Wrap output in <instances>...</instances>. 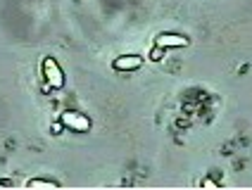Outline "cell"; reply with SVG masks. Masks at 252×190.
I'll return each instance as SVG.
<instances>
[{
	"instance_id": "cell-1",
	"label": "cell",
	"mask_w": 252,
	"mask_h": 190,
	"mask_svg": "<svg viewBox=\"0 0 252 190\" xmlns=\"http://www.w3.org/2000/svg\"><path fill=\"white\" fill-rule=\"evenodd\" d=\"M43 76H45V81L50 88H62L64 86V74H62V69L57 64L53 57H45L43 60Z\"/></svg>"
},
{
	"instance_id": "cell-2",
	"label": "cell",
	"mask_w": 252,
	"mask_h": 190,
	"mask_svg": "<svg viewBox=\"0 0 252 190\" xmlns=\"http://www.w3.org/2000/svg\"><path fill=\"white\" fill-rule=\"evenodd\" d=\"M62 124L71 128V131H76V133H84L91 128V122L86 119L84 114H79V112H64L62 114Z\"/></svg>"
},
{
	"instance_id": "cell-3",
	"label": "cell",
	"mask_w": 252,
	"mask_h": 190,
	"mask_svg": "<svg viewBox=\"0 0 252 190\" xmlns=\"http://www.w3.org/2000/svg\"><path fill=\"white\" fill-rule=\"evenodd\" d=\"M155 45H159V48H186L188 45V38L186 36H179V33H159L157 36V41Z\"/></svg>"
},
{
	"instance_id": "cell-4",
	"label": "cell",
	"mask_w": 252,
	"mask_h": 190,
	"mask_svg": "<svg viewBox=\"0 0 252 190\" xmlns=\"http://www.w3.org/2000/svg\"><path fill=\"white\" fill-rule=\"evenodd\" d=\"M140 64H143V57H138V55H122V57L114 60L117 71H136Z\"/></svg>"
},
{
	"instance_id": "cell-5",
	"label": "cell",
	"mask_w": 252,
	"mask_h": 190,
	"mask_svg": "<svg viewBox=\"0 0 252 190\" xmlns=\"http://www.w3.org/2000/svg\"><path fill=\"white\" fill-rule=\"evenodd\" d=\"M29 186H31V188H38V186H50V188H53L57 183H53V181H29Z\"/></svg>"
},
{
	"instance_id": "cell-6",
	"label": "cell",
	"mask_w": 252,
	"mask_h": 190,
	"mask_svg": "<svg viewBox=\"0 0 252 190\" xmlns=\"http://www.w3.org/2000/svg\"><path fill=\"white\" fill-rule=\"evenodd\" d=\"M162 53H164V48H159V45H155V50H153V53H150V60H155V62H157V60H162Z\"/></svg>"
}]
</instances>
